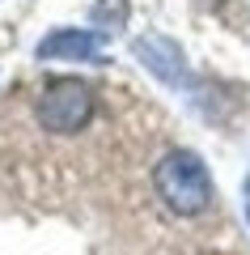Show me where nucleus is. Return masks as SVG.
<instances>
[{
    "label": "nucleus",
    "instance_id": "nucleus-1",
    "mask_svg": "<svg viewBox=\"0 0 250 255\" xmlns=\"http://www.w3.org/2000/svg\"><path fill=\"white\" fill-rule=\"evenodd\" d=\"M153 187L157 196L166 200V209L178 213V217H199L208 213L216 187H212V174H208L204 157L191 153V149H170L153 166Z\"/></svg>",
    "mask_w": 250,
    "mask_h": 255
},
{
    "label": "nucleus",
    "instance_id": "nucleus-2",
    "mask_svg": "<svg viewBox=\"0 0 250 255\" xmlns=\"http://www.w3.org/2000/svg\"><path fill=\"white\" fill-rule=\"evenodd\" d=\"M93 119V90L77 77H51L38 94V124L55 136H68Z\"/></svg>",
    "mask_w": 250,
    "mask_h": 255
},
{
    "label": "nucleus",
    "instance_id": "nucleus-3",
    "mask_svg": "<svg viewBox=\"0 0 250 255\" xmlns=\"http://www.w3.org/2000/svg\"><path fill=\"white\" fill-rule=\"evenodd\" d=\"M132 51H136V60H140L157 81L174 85V90H178V85L187 90V85H191L187 55H182V47L174 43V38H166V34H144V38H136V43H132Z\"/></svg>",
    "mask_w": 250,
    "mask_h": 255
},
{
    "label": "nucleus",
    "instance_id": "nucleus-4",
    "mask_svg": "<svg viewBox=\"0 0 250 255\" xmlns=\"http://www.w3.org/2000/svg\"><path fill=\"white\" fill-rule=\"evenodd\" d=\"M102 34L98 30H55L38 43V60H98Z\"/></svg>",
    "mask_w": 250,
    "mask_h": 255
},
{
    "label": "nucleus",
    "instance_id": "nucleus-5",
    "mask_svg": "<svg viewBox=\"0 0 250 255\" xmlns=\"http://www.w3.org/2000/svg\"><path fill=\"white\" fill-rule=\"evenodd\" d=\"M93 21L102 30H119L127 21V0H98L93 4Z\"/></svg>",
    "mask_w": 250,
    "mask_h": 255
}]
</instances>
